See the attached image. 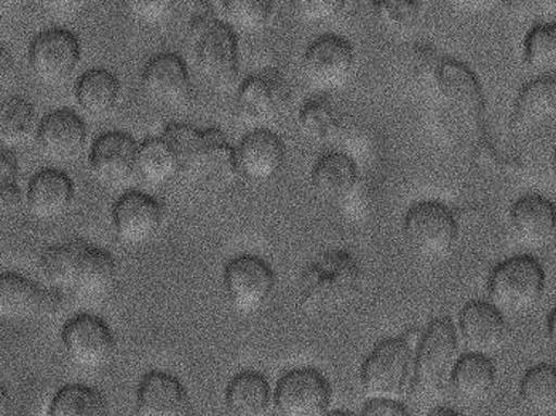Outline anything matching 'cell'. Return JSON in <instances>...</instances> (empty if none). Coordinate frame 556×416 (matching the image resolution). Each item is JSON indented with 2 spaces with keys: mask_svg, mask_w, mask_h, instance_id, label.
Instances as JSON below:
<instances>
[{
  "mask_svg": "<svg viewBox=\"0 0 556 416\" xmlns=\"http://www.w3.org/2000/svg\"><path fill=\"white\" fill-rule=\"evenodd\" d=\"M362 269L344 250L324 253L300 279V304L308 314H324L348 304L361 289Z\"/></svg>",
  "mask_w": 556,
  "mask_h": 416,
  "instance_id": "1",
  "label": "cell"
},
{
  "mask_svg": "<svg viewBox=\"0 0 556 416\" xmlns=\"http://www.w3.org/2000/svg\"><path fill=\"white\" fill-rule=\"evenodd\" d=\"M189 42L197 73L202 79L213 89H230L240 71L236 30L216 20L212 10L202 9L192 18Z\"/></svg>",
  "mask_w": 556,
  "mask_h": 416,
  "instance_id": "2",
  "label": "cell"
},
{
  "mask_svg": "<svg viewBox=\"0 0 556 416\" xmlns=\"http://www.w3.org/2000/svg\"><path fill=\"white\" fill-rule=\"evenodd\" d=\"M545 289V273L538 260L511 256L491 273L488 292L501 313L523 314L538 306Z\"/></svg>",
  "mask_w": 556,
  "mask_h": 416,
  "instance_id": "3",
  "label": "cell"
},
{
  "mask_svg": "<svg viewBox=\"0 0 556 416\" xmlns=\"http://www.w3.org/2000/svg\"><path fill=\"white\" fill-rule=\"evenodd\" d=\"M415 350L408 337L389 338L362 365V387L371 399H395L408 388Z\"/></svg>",
  "mask_w": 556,
  "mask_h": 416,
  "instance_id": "4",
  "label": "cell"
},
{
  "mask_svg": "<svg viewBox=\"0 0 556 416\" xmlns=\"http://www.w3.org/2000/svg\"><path fill=\"white\" fill-rule=\"evenodd\" d=\"M456 356L457 333L450 317L432 320L416 350L415 388L424 394H439L450 381Z\"/></svg>",
  "mask_w": 556,
  "mask_h": 416,
  "instance_id": "5",
  "label": "cell"
},
{
  "mask_svg": "<svg viewBox=\"0 0 556 416\" xmlns=\"http://www.w3.org/2000/svg\"><path fill=\"white\" fill-rule=\"evenodd\" d=\"M433 84L451 113L470 130L477 131L478 137L483 135L486 101L473 71L460 61L442 59Z\"/></svg>",
  "mask_w": 556,
  "mask_h": 416,
  "instance_id": "6",
  "label": "cell"
},
{
  "mask_svg": "<svg viewBox=\"0 0 556 416\" xmlns=\"http://www.w3.org/2000/svg\"><path fill=\"white\" fill-rule=\"evenodd\" d=\"M409 245L426 259H443L454 249L459 236L457 216L439 202H420L405 218Z\"/></svg>",
  "mask_w": 556,
  "mask_h": 416,
  "instance_id": "7",
  "label": "cell"
},
{
  "mask_svg": "<svg viewBox=\"0 0 556 416\" xmlns=\"http://www.w3.org/2000/svg\"><path fill=\"white\" fill-rule=\"evenodd\" d=\"M355 70V50L345 37L327 34L307 47L303 59L304 79L318 91L344 87Z\"/></svg>",
  "mask_w": 556,
  "mask_h": 416,
  "instance_id": "8",
  "label": "cell"
},
{
  "mask_svg": "<svg viewBox=\"0 0 556 416\" xmlns=\"http://www.w3.org/2000/svg\"><path fill=\"white\" fill-rule=\"evenodd\" d=\"M28 60L30 73L40 84L63 86L79 66V39L66 29L43 30L30 43Z\"/></svg>",
  "mask_w": 556,
  "mask_h": 416,
  "instance_id": "9",
  "label": "cell"
},
{
  "mask_svg": "<svg viewBox=\"0 0 556 416\" xmlns=\"http://www.w3.org/2000/svg\"><path fill=\"white\" fill-rule=\"evenodd\" d=\"M293 101V90L276 70L254 74L242 84L237 97V113L250 125H266L280 119Z\"/></svg>",
  "mask_w": 556,
  "mask_h": 416,
  "instance_id": "10",
  "label": "cell"
},
{
  "mask_svg": "<svg viewBox=\"0 0 556 416\" xmlns=\"http://www.w3.org/2000/svg\"><path fill=\"white\" fill-rule=\"evenodd\" d=\"M276 287V274L264 260L242 255L224 269V290L233 310L242 314L260 311Z\"/></svg>",
  "mask_w": 556,
  "mask_h": 416,
  "instance_id": "11",
  "label": "cell"
},
{
  "mask_svg": "<svg viewBox=\"0 0 556 416\" xmlns=\"http://www.w3.org/2000/svg\"><path fill=\"white\" fill-rule=\"evenodd\" d=\"M333 391L320 371L314 368H300L288 371L278 381L276 408L285 416H320L328 414Z\"/></svg>",
  "mask_w": 556,
  "mask_h": 416,
  "instance_id": "12",
  "label": "cell"
},
{
  "mask_svg": "<svg viewBox=\"0 0 556 416\" xmlns=\"http://www.w3.org/2000/svg\"><path fill=\"white\" fill-rule=\"evenodd\" d=\"M63 346L74 365L84 370H98L114 358L115 338L106 323L80 314L64 326Z\"/></svg>",
  "mask_w": 556,
  "mask_h": 416,
  "instance_id": "13",
  "label": "cell"
},
{
  "mask_svg": "<svg viewBox=\"0 0 556 416\" xmlns=\"http://www.w3.org/2000/svg\"><path fill=\"white\" fill-rule=\"evenodd\" d=\"M141 86L149 100L167 110H182L192 100L188 66L175 53H162L149 61L142 71Z\"/></svg>",
  "mask_w": 556,
  "mask_h": 416,
  "instance_id": "14",
  "label": "cell"
},
{
  "mask_svg": "<svg viewBox=\"0 0 556 416\" xmlns=\"http://www.w3.org/2000/svg\"><path fill=\"white\" fill-rule=\"evenodd\" d=\"M117 239L125 245L149 242L164 225V207L157 199L142 192H128L112 210Z\"/></svg>",
  "mask_w": 556,
  "mask_h": 416,
  "instance_id": "15",
  "label": "cell"
},
{
  "mask_svg": "<svg viewBox=\"0 0 556 416\" xmlns=\"http://www.w3.org/2000/svg\"><path fill=\"white\" fill-rule=\"evenodd\" d=\"M139 144L130 135L111 131L101 135L90 151V171L101 185L117 188L137 174Z\"/></svg>",
  "mask_w": 556,
  "mask_h": 416,
  "instance_id": "16",
  "label": "cell"
},
{
  "mask_svg": "<svg viewBox=\"0 0 556 416\" xmlns=\"http://www.w3.org/2000/svg\"><path fill=\"white\" fill-rule=\"evenodd\" d=\"M283 140L267 128L250 131L236 148L237 175L250 182H267L283 168Z\"/></svg>",
  "mask_w": 556,
  "mask_h": 416,
  "instance_id": "17",
  "label": "cell"
},
{
  "mask_svg": "<svg viewBox=\"0 0 556 416\" xmlns=\"http://www.w3.org/2000/svg\"><path fill=\"white\" fill-rule=\"evenodd\" d=\"M460 337L470 353H500L508 340V324L504 313L486 301H470L460 311Z\"/></svg>",
  "mask_w": 556,
  "mask_h": 416,
  "instance_id": "18",
  "label": "cell"
},
{
  "mask_svg": "<svg viewBox=\"0 0 556 416\" xmlns=\"http://www.w3.org/2000/svg\"><path fill=\"white\" fill-rule=\"evenodd\" d=\"M237 177L236 149L218 128L200 131V143L186 178L210 188L229 185Z\"/></svg>",
  "mask_w": 556,
  "mask_h": 416,
  "instance_id": "19",
  "label": "cell"
},
{
  "mask_svg": "<svg viewBox=\"0 0 556 416\" xmlns=\"http://www.w3.org/2000/svg\"><path fill=\"white\" fill-rule=\"evenodd\" d=\"M37 143L46 157L71 162L79 157L87 143L85 122L70 110H58L43 117L37 128Z\"/></svg>",
  "mask_w": 556,
  "mask_h": 416,
  "instance_id": "20",
  "label": "cell"
},
{
  "mask_svg": "<svg viewBox=\"0 0 556 416\" xmlns=\"http://www.w3.org/2000/svg\"><path fill=\"white\" fill-rule=\"evenodd\" d=\"M76 196L73 179L64 172L49 168L30 179L26 204L30 215L42 222L61 218L71 209Z\"/></svg>",
  "mask_w": 556,
  "mask_h": 416,
  "instance_id": "21",
  "label": "cell"
},
{
  "mask_svg": "<svg viewBox=\"0 0 556 416\" xmlns=\"http://www.w3.org/2000/svg\"><path fill=\"white\" fill-rule=\"evenodd\" d=\"M137 411L141 416H186L191 415V402L175 377L151 371L139 385Z\"/></svg>",
  "mask_w": 556,
  "mask_h": 416,
  "instance_id": "22",
  "label": "cell"
},
{
  "mask_svg": "<svg viewBox=\"0 0 556 416\" xmlns=\"http://www.w3.org/2000/svg\"><path fill=\"white\" fill-rule=\"evenodd\" d=\"M555 114V77H538L520 90L517 103H515L510 127L515 135H528L554 119Z\"/></svg>",
  "mask_w": 556,
  "mask_h": 416,
  "instance_id": "23",
  "label": "cell"
},
{
  "mask_svg": "<svg viewBox=\"0 0 556 416\" xmlns=\"http://www.w3.org/2000/svg\"><path fill=\"white\" fill-rule=\"evenodd\" d=\"M515 235L531 247H544L555 238L556 209L554 202L542 196H527L510 210Z\"/></svg>",
  "mask_w": 556,
  "mask_h": 416,
  "instance_id": "24",
  "label": "cell"
},
{
  "mask_svg": "<svg viewBox=\"0 0 556 416\" xmlns=\"http://www.w3.org/2000/svg\"><path fill=\"white\" fill-rule=\"evenodd\" d=\"M357 185V164L344 152H328L318 159L312 171V186L325 201H342L355 191Z\"/></svg>",
  "mask_w": 556,
  "mask_h": 416,
  "instance_id": "25",
  "label": "cell"
},
{
  "mask_svg": "<svg viewBox=\"0 0 556 416\" xmlns=\"http://www.w3.org/2000/svg\"><path fill=\"white\" fill-rule=\"evenodd\" d=\"M450 381L460 401L477 404L493 392L496 385V365L484 354H466L454 364Z\"/></svg>",
  "mask_w": 556,
  "mask_h": 416,
  "instance_id": "26",
  "label": "cell"
},
{
  "mask_svg": "<svg viewBox=\"0 0 556 416\" xmlns=\"http://www.w3.org/2000/svg\"><path fill=\"white\" fill-rule=\"evenodd\" d=\"M76 100L83 113L91 119H106L117 110L121 83L110 71H88L77 83Z\"/></svg>",
  "mask_w": 556,
  "mask_h": 416,
  "instance_id": "27",
  "label": "cell"
},
{
  "mask_svg": "<svg viewBox=\"0 0 556 416\" xmlns=\"http://www.w3.org/2000/svg\"><path fill=\"white\" fill-rule=\"evenodd\" d=\"M42 290L20 274H0V319L26 320L39 316Z\"/></svg>",
  "mask_w": 556,
  "mask_h": 416,
  "instance_id": "28",
  "label": "cell"
},
{
  "mask_svg": "<svg viewBox=\"0 0 556 416\" xmlns=\"http://www.w3.org/2000/svg\"><path fill=\"white\" fill-rule=\"evenodd\" d=\"M269 381L256 371H243L230 381L226 405L237 416H261L270 407Z\"/></svg>",
  "mask_w": 556,
  "mask_h": 416,
  "instance_id": "29",
  "label": "cell"
},
{
  "mask_svg": "<svg viewBox=\"0 0 556 416\" xmlns=\"http://www.w3.org/2000/svg\"><path fill=\"white\" fill-rule=\"evenodd\" d=\"M85 242H67L50 247L40 260V273L50 287L58 290L76 289Z\"/></svg>",
  "mask_w": 556,
  "mask_h": 416,
  "instance_id": "30",
  "label": "cell"
},
{
  "mask_svg": "<svg viewBox=\"0 0 556 416\" xmlns=\"http://www.w3.org/2000/svg\"><path fill=\"white\" fill-rule=\"evenodd\" d=\"M117 280V263L106 250L85 247L76 289L84 297H101L110 292Z\"/></svg>",
  "mask_w": 556,
  "mask_h": 416,
  "instance_id": "31",
  "label": "cell"
},
{
  "mask_svg": "<svg viewBox=\"0 0 556 416\" xmlns=\"http://www.w3.org/2000/svg\"><path fill=\"white\" fill-rule=\"evenodd\" d=\"M137 175L151 186H161L179 175L178 159L164 138H151L139 144Z\"/></svg>",
  "mask_w": 556,
  "mask_h": 416,
  "instance_id": "32",
  "label": "cell"
},
{
  "mask_svg": "<svg viewBox=\"0 0 556 416\" xmlns=\"http://www.w3.org/2000/svg\"><path fill=\"white\" fill-rule=\"evenodd\" d=\"M36 130V111L25 98H7L0 103V143L3 147H20L33 137Z\"/></svg>",
  "mask_w": 556,
  "mask_h": 416,
  "instance_id": "33",
  "label": "cell"
},
{
  "mask_svg": "<svg viewBox=\"0 0 556 416\" xmlns=\"http://www.w3.org/2000/svg\"><path fill=\"white\" fill-rule=\"evenodd\" d=\"M521 401L539 415L556 412V370L554 365L539 364L529 368L521 380Z\"/></svg>",
  "mask_w": 556,
  "mask_h": 416,
  "instance_id": "34",
  "label": "cell"
},
{
  "mask_svg": "<svg viewBox=\"0 0 556 416\" xmlns=\"http://www.w3.org/2000/svg\"><path fill=\"white\" fill-rule=\"evenodd\" d=\"M298 122L304 137L317 143H330L342 131L341 117L325 98H312L306 101L301 108Z\"/></svg>",
  "mask_w": 556,
  "mask_h": 416,
  "instance_id": "35",
  "label": "cell"
},
{
  "mask_svg": "<svg viewBox=\"0 0 556 416\" xmlns=\"http://www.w3.org/2000/svg\"><path fill=\"white\" fill-rule=\"evenodd\" d=\"M52 416H104L108 402L97 389L73 385L61 389L50 405Z\"/></svg>",
  "mask_w": 556,
  "mask_h": 416,
  "instance_id": "36",
  "label": "cell"
},
{
  "mask_svg": "<svg viewBox=\"0 0 556 416\" xmlns=\"http://www.w3.org/2000/svg\"><path fill=\"white\" fill-rule=\"evenodd\" d=\"M223 13L230 29L256 34L273 20L274 0H223Z\"/></svg>",
  "mask_w": 556,
  "mask_h": 416,
  "instance_id": "37",
  "label": "cell"
},
{
  "mask_svg": "<svg viewBox=\"0 0 556 416\" xmlns=\"http://www.w3.org/2000/svg\"><path fill=\"white\" fill-rule=\"evenodd\" d=\"M376 22L393 34H408L422 18V7L417 0H371Z\"/></svg>",
  "mask_w": 556,
  "mask_h": 416,
  "instance_id": "38",
  "label": "cell"
},
{
  "mask_svg": "<svg viewBox=\"0 0 556 416\" xmlns=\"http://www.w3.org/2000/svg\"><path fill=\"white\" fill-rule=\"evenodd\" d=\"M556 61L555 23H538L525 39V63L534 71L554 66Z\"/></svg>",
  "mask_w": 556,
  "mask_h": 416,
  "instance_id": "39",
  "label": "cell"
},
{
  "mask_svg": "<svg viewBox=\"0 0 556 416\" xmlns=\"http://www.w3.org/2000/svg\"><path fill=\"white\" fill-rule=\"evenodd\" d=\"M168 147L175 152L176 159H178L179 175L186 178L189 168H191L192 161L197 148L200 143V130L186 124H172L165 128L164 135H162Z\"/></svg>",
  "mask_w": 556,
  "mask_h": 416,
  "instance_id": "40",
  "label": "cell"
},
{
  "mask_svg": "<svg viewBox=\"0 0 556 416\" xmlns=\"http://www.w3.org/2000/svg\"><path fill=\"white\" fill-rule=\"evenodd\" d=\"M293 15L308 26L333 22L344 12L348 0H288Z\"/></svg>",
  "mask_w": 556,
  "mask_h": 416,
  "instance_id": "41",
  "label": "cell"
},
{
  "mask_svg": "<svg viewBox=\"0 0 556 416\" xmlns=\"http://www.w3.org/2000/svg\"><path fill=\"white\" fill-rule=\"evenodd\" d=\"M122 7L135 22L157 26L175 13L178 0H121Z\"/></svg>",
  "mask_w": 556,
  "mask_h": 416,
  "instance_id": "42",
  "label": "cell"
},
{
  "mask_svg": "<svg viewBox=\"0 0 556 416\" xmlns=\"http://www.w3.org/2000/svg\"><path fill=\"white\" fill-rule=\"evenodd\" d=\"M362 415L366 416H408L409 412L405 405L400 404L396 399H371L363 407Z\"/></svg>",
  "mask_w": 556,
  "mask_h": 416,
  "instance_id": "43",
  "label": "cell"
},
{
  "mask_svg": "<svg viewBox=\"0 0 556 416\" xmlns=\"http://www.w3.org/2000/svg\"><path fill=\"white\" fill-rule=\"evenodd\" d=\"M446 2L464 15L480 16L496 12L504 0H446Z\"/></svg>",
  "mask_w": 556,
  "mask_h": 416,
  "instance_id": "44",
  "label": "cell"
},
{
  "mask_svg": "<svg viewBox=\"0 0 556 416\" xmlns=\"http://www.w3.org/2000/svg\"><path fill=\"white\" fill-rule=\"evenodd\" d=\"M23 205V192L18 182L0 181V213H15Z\"/></svg>",
  "mask_w": 556,
  "mask_h": 416,
  "instance_id": "45",
  "label": "cell"
},
{
  "mask_svg": "<svg viewBox=\"0 0 556 416\" xmlns=\"http://www.w3.org/2000/svg\"><path fill=\"white\" fill-rule=\"evenodd\" d=\"M64 298L61 290L50 289L42 290V298H40L39 316L52 319L63 311Z\"/></svg>",
  "mask_w": 556,
  "mask_h": 416,
  "instance_id": "46",
  "label": "cell"
},
{
  "mask_svg": "<svg viewBox=\"0 0 556 416\" xmlns=\"http://www.w3.org/2000/svg\"><path fill=\"white\" fill-rule=\"evenodd\" d=\"M18 178V162L9 149L0 148V181H15Z\"/></svg>",
  "mask_w": 556,
  "mask_h": 416,
  "instance_id": "47",
  "label": "cell"
},
{
  "mask_svg": "<svg viewBox=\"0 0 556 416\" xmlns=\"http://www.w3.org/2000/svg\"><path fill=\"white\" fill-rule=\"evenodd\" d=\"M46 9L55 13H70L80 9L87 0H39Z\"/></svg>",
  "mask_w": 556,
  "mask_h": 416,
  "instance_id": "48",
  "label": "cell"
},
{
  "mask_svg": "<svg viewBox=\"0 0 556 416\" xmlns=\"http://www.w3.org/2000/svg\"><path fill=\"white\" fill-rule=\"evenodd\" d=\"M23 3H25V0H0V15L15 12Z\"/></svg>",
  "mask_w": 556,
  "mask_h": 416,
  "instance_id": "49",
  "label": "cell"
},
{
  "mask_svg": "<svg viewBox=\"0 0 556 416\" xmlns=\"http://www.w3.org/2000/svg\"><path fill=\"white\" fill-rule=\"evenodd\" d=\"M10 70V56L7 50L0 46V80L9 74Z\"/></svg>",
  "mask_w": 556,
  "mask_h": 416,
  "instance_id": "50",
  "label": "cell"
},
{
  "mask_svg": "<svg viewBox=\"0 0 556 416\" xmlns=\"http://www.w3.org/2000/svg\"><path fill=\"white\" fill-rule=\"evenodd\" d=\"M10 408V398L7 389L0 385V416L7 415Z\"/></svg>",
  "mask_w": 556,
  "mask_h": 416,
  "instance_id": "51",
  "label": "cell"
},
{
  "mask_svg": "<svg viewBox=\"0 0 556 416\" xmlns=\"http://www.w3.org/2000/svg\"><path fill=\"white\" fill-rule=\"evenodd\" d=\"M432 416H459V412H454L453 408H435V411L430 414Z\"/></svg>",
  "mask_w": 556,
  "mask_h": 416,
  "instance_id": "52",
  "label": "cell"
},
{
  "mask_svg": "<svg viewBox=\"0 0 556 416\" xmlns=\"http://www.w3.org/2000/svg\"><path fill=\"white\" fill-rule=\"evenodd\" d=\"M548 333L552 335V338L555 337V311H552L551 316H548Z\"/></svg>",
  "mask_w": 556,
  "mask_h": 416,
  "instance_id": "53",
  "label": "cell"
},
{
  "mask_svg": "<svg viewBox=\"0 0 556 416\" xmlns=\"http://www.w3.org/2000/svg\"><path fill=\"white\" fill-rule=\"evenodd\" d=\"M544 2L552 3V5H554L555 0H544Z\"/></svg>",
  "mask_w": 556,
  "mask_h": 416,
  "instance_id": "54",
  "label": "cell"
}]
</instances>
